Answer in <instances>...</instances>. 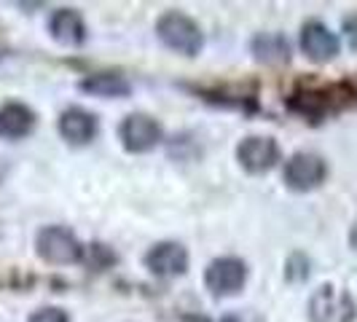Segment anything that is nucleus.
Listing matches in <instances>:
<instances>
[{
    "mask_svg": "<svg viewBox=\"0 0 357 322\" xmlns=\"http://www.w3.org/2000/svg\"><path fill=\"white\" fill-rule=\"evenodd\" d=\"M156 36L159 40L172 49V52L183 54V56H197L204 49V33L197 22L180 11H167L161 14L156 22Z\"/></svg>",
    "mask_w": 357,
    "mask_h": 322,
    "instance_id": "obj_1",
    "label": "nucleus"
},
{
    "mask_svg": "<svg viewBox=\"0 0 357 322\" xmlns=\"http://www.w3.org/2000/svg\"><path fill=\"white\" fill-rule=\"evenodd\" d=\"M36 250L46 263H54V266H70L84 258V245L75 239L70 229H62V226L40 229L36 236Z\"/></svg>",
    "mask_w": 357,
    "mask_h": 322,
    "instance_id": "obj_2",
    "label": "nucleus"
},
{
    "mask_svg": "<svg viewBox=\"0 0 357 322\" xmlns=\"http://www.w3.org/2000/svg\"><path fill=\"white\" fill-rule=\"evenodd\" d=\"M355 314V298L341 287L322 285L309 298V322H352Z\"/></svg>",
    "mask_w": 357,
    "mask_h": 322,
    "instance_id": "obj_3",
    "label": "nucleus"
},
{
    "mask_svg": "<svg viewBox=\"0 0 357 322\" xmlns=\"http://www.w3.org/2000/svg\"><path fill=\"white\" fill-rule=\"evenodd\" d=\"M245 282H248V263L242 258L220 255V258L210 261V266L204 268V285L218 298L242 293Z\"/></svg>",
    "mask_w": 357,
    "mask_h": 322,
    "instance_id": "obj_4",
    "label": "nucleus"
},
{
    "mask_svg": "<svg viewBox=\"0 0 357 322\" xmlns=\"http://www.w3.org/2000/svg\"><path fill=\"white\" fill-rule=\"evenodd\" d=\"M280 159H282V151L277 140L268 135H250L236 145V161L250 175H264L268 169H274Z\"/></svg>",
    "mask_w": 357,
    "mask_h": 322,
    "instance_id": "obj_5",
    "label": "nucleus"
},
{
    "mask_svg": "<svg viewBox=\"0 0 357 322\" xmlns=\"http://www.w3.org/2000/svg\"><path fill=\"white\" fill-rule=\"evenodd\" d=\"M328 175V164L317 153H296L282 167V180L290 191H314Z\"/></svg>",
    "mask_w": 357,
    "mask_h": 322,
    "instance_id": "obj_6",
    "label": "nucleus"
},
{
    "mask_svg": "<svg viewBox=\"0 0 357 322\" xmlns=\"http://www.w3.org/2000/svg\"><path fill=\"white\" fill-rule=\"evenodd\" d=\"M161 124L153 116L145 113H132L126 116L119 126V137L129 153H148L161 143Z\"/></svg>",
    "mask_w": 357,
    "mask_h": 322,
    "instance_id": "obj_7",
    "label": "nucleus"
},
{
    "mask_svg": "<svg viewBox=\"0 0 357 322\" xmlns=\"http://www.w3.org/2000/svg\"><path fill=\"white\" fill-rule=\"evenodd\" d=\"M145 266L153 277L175 279L188 268V250L180 242H159L145 255Z\"/></svg>",
    "mask_w": 357,
    "mask_h": 322,
    "instance_id": "obj_8",
    "label": "nucleus"
},
{
    "mask_svg": "<svg viewBox=\"0 0 357 322\" xmlns=\"http://www.w3.org/2000/svg\"><path fill=\"white\" fill-rule=\"evenodd\" d=\"M301 52L312 59V62H331L341 49V40L339 36L328 27V24H322L317 19H312V22H306L304 27H301Z\"/></svg>",
    "mask_w": 357,
    "mask_h": 322,
    "instance_id": "obj_9",
    "label": "nucleus"
},
{
    "mask_svg": "<svg viewBox=\"0 0 357 322\" xmlns=\"http://www.w3.org/2000/svg\"><path fill=\"white\" fill-rule=\"evenodd\" d=\"M56 129H59L62 140H68L70 145H89L100 132V121L86 107H68V110H62Z\"/></svg>",
    "mask_w": 357,
    "mask_h": 322,
    "instance_id": "obj_10",
    "label": "nucleus"
},
{
    "mask_svg": "<svg viewBox=\"0 0 357 322\" xmlns=\"http://www.w3.org/2000/svg\"><path fill=\"white\" fill-rule=\"evenodd\" d=\"M49 33L62 46H81L86 40V22L75 8H56L49 17Z\"/></svg>",
    "mask_w": 357,
    "mask_h": 322,
    "instance_id": "obj_11",
    "label": "nucleus"
},
{
    "mask_svg": "<svg viewBox=\"0 0 357 322\" xmlns=\"http://www.w3.org/2000/svg\"><path fill=\"white\" fill-rule=\"evenodd\" d=\"M36 129V113L24 102L0 105V137L3 140H24Z\"/></svg>",
    "mask_w": 357,
    "mask_h": 322,
    "instance_id": "obj_12",
    "label": "nucleus"
},
{
    "mask_svg": "<svg viewBox=\"0 0 357 322\" xmlns=\"http://www.w3.org/2000/svg\"><path fill=\"white\" fill-rule=\"evenodd\" d=\"M78 89L91 94V97H110V100H116V97H126L132 91V84L126 81L124 75H119V72H91L89 78H84L78 84Z\"/></svg>",
    "mask_w": 357,
    "mask_h": 322,
    "instance_id": "obj_13",
    "label": "nucleus"
},
{
    "mask_svg": "<svg viewBox=\"0 0 357 322\" xmlns=\"http://www.w3.org/2000/svg\"><path fill=\"white\" fill-rule=\"evenodd\" d=\"M252 56L261 59V62H268V65H282L290 59V46L282 36H271V33H261V36L252 38L250 43Z\"/></svg>",
    "mask_w": 357,
    "mask_h": 322,
    "instance_id": "obj_14",
    "label": "nucleus"
},
{
    "mask_svg": "<svg viewBox=\"0 0 357 322\" xmlns=\"http://www.w3.org/2000/svg\"><path fill=\"white\" fill-rule=\"evenodd\" d=\"M27 322H70V320H68V314H65L62 309H56V306H43V309H36Z\"/></svg>",
    "mask_w": 357,
    "mask_h": 322,
    "instance_id": "obj_15",
    "label": "nucleus"
},
{
    "mask_svg": "<svg viewBox=\"0 0 357 322\" xmlns=\"http://www.w3.org/2000/svg\"><path fill=\"white\" fill-rule=\"evenodd\" d=\"M344 36H347V40H349L352 52H357V14L344 19Z\"/></svg>",
    "mask_w": 357,
    "mask_h": 322,
    "instance_id": "obj_16",
    "label": "nucleus"
},
{
    "mask_svg": "<svg viewBox=\"0 0 357 322\" xmlns=\"http://www.w3.org/2000/svg\"><path fill=\"white\" fill-rule=\"evenodd\" d=\"M352 247L357 250V223H355V229H352Z\"/></svg>",
    "mask_w": 357,
    "mask_h": 322,
    "instance_id": "obj_17",
    "label": "nucleus"
}]
</instances>
